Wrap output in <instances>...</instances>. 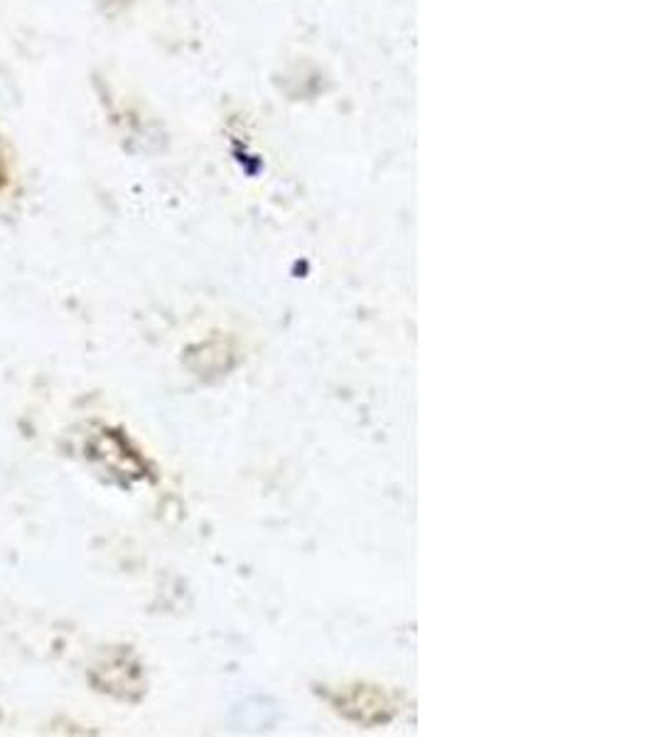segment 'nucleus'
Here are the masks:
<instances>
[{"instance_id": "obj_1", "label": "nucleus", "mask_w": 656, "mask_h": 737, "mask_svg": "<svg viewBox=\"0 0 656 737\" xmlns=\"http://www.w3.org/2000/svg\"><path fill=\"white\" fill-rule=\"evenodd\" d=\"M0 185H3V165H0Z\"/></svg>"}]
</instances>
